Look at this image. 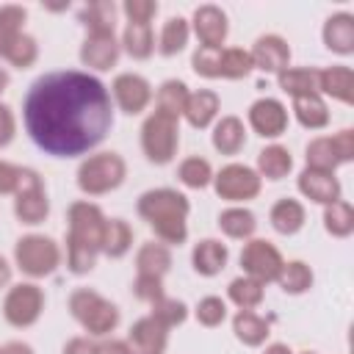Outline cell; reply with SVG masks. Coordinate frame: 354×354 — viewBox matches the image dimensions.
Returning <instances> with one entry per match:
<instances>
[{
	"instance_id": "1",
	"label": "cell",
	"mask_w": 354,
	"mask_h": 354,
	"mask_svg": "<svg viewBox=\"0 0 354 354\" xmlns=\"http://www.w3.org/2000/svg\"><path fill=\"white\" fill-rule=\"evenodd\" d=\"M30 141L53 158H77L102 144L113 127V102L105 83L80 69L36 77L22 102Z\"/></svg>"
},
{
	"instance_id": "2",
	"label": "cell",
	"mask_w": 354,
	"mask_h": 354,
	"mask_svg": "<svg viewBox=\"0 0 354 354\" xmlns=\"http://www.w3.org/2000/svg\"><path fill=\"white\" fill-rule=\"evenodd\" d=\"M105 213L100 205L88 199H77L66 210V268L75 277H83L94 271L100 246H102V230H105Z\"/></svg>"
},
{
	"instance_id": "3",
	"label": "cell",
	"mask_w": 354,
	"mask_h": 354,
	"mask_svg": "<svg viewBox=\"0 0 354 354\" xmlns=\"http://www.w3.org/2000/svg\"><path fill=\"white\" fill-rule=\"evenodd\" d=\"M136 213L152 227L155 238L166 246H180L188 238L191 202L177 188H149L138 196Z\"/></svg>"
},
{
	"instance_id": "4",
	"label": "cell",
	"mask_w": 354,
	"mask_h": 354,
	"mask_svg": "<svg viewBox=\"0 0 354 354\" xmlns=\"http://www.w3.org/2000/svg\"><path fill=\"white\" fill-rule=\"evenodd\" d=\"M72 318L94 337H105L119 326V307L91 288H77L69 296Z\"/></svg>"
},
{
	"instance_id": "5",
	"label": "cell",
	"mask_w": 354,
	"mask_h": 354,
	"mask_svg": "<svg viewBox=\"0 0 354 354\" xmlns=\"http://www.w3.org/2000/svg\"><path fill=\"white\" fill-rule=\"evenodd\" d=\"M127 177V163L119 152H97L88 155L77 166V188L86 196H105L116 191Z\"/></svg>"
},
{
	"instance_id": "6",
	"label": "cell",
	"mask_w": 354,
	"mask_h": 354,
	"mask_svg": "<svg viewBox=\"0 0 354 354\" xmlns=\"http://www.w3.org/2000/svg\"><path fill=\"white\" fill-rule=\"evenodd\" d=\"M180 147V119L152 111L141 124V152L149 163L166 166L174 160Z\"/></svg>"
},
{
	"instance_id": "7",
	"label": "cell",
	"mask_w": 354,
	"mask_h": 354,
	"mask_svg": "<svg viewBox=\"0 0 354 354\" xmlns=\"http://www.w3.org/2000/svg\"><path fill=\"white\" fill-rule=\"evenodd\" d=\"M14 263L25 277L44 279L55 274V268L61 266V246L50 235H39V232L22 235L14 243Z\"/></svg>"
},
{
	"instance_id": "8",
	"label": "cell",
	"mask_w": 354,
	"mask_h": 354,
	"mask_svg": "<svg viewBox=\"0 0 354 354\" xmlns=\"http://www.w3.org/2000/svg\"><path fill=\"white\" fill-rule=\"evenodd\" d=\"M14 216L19 224L28 227H36L50 216V199L36 169L19 166V177L14 188Z\"/></svg>"
},
{
	"instance_id": "9",
	"label": "cell",
	"mask_w": 354,
	"mask_h": 354,
	"mask_svg": "<svg viewBox=\"0 0 354 354\" xmlns=\"http://www.w3.org/2000/svg\"><path fill=\"white\" fill-rule=\"evenodd\" d=\"M44 313V290L36 282H19L8 288L3 299V318L14 329H28L33 326Z\"/></svg>"
},
{
	"instance_id": "10",
	"label": "cell",
	"mask_w": 354,
	"mask_h": 354,
	"mask_svg": "<svg viewBox=\"0 0 354 354\" xmlns=\"http://www.w3.org/2000/svg\"><path fill=\"white\" fill-rule=\"evenodd\" d=\"M213 188L224 202H249L260 194L263 180L260 174L246 163H227L213 174Z\"/></svg>"
},
{
	"instance_id": "11",
	"label": "cell",
	"mask_w": 354,
	"mask_h": 354,
	"mask_svg": "<svg viewBox=\"0 0 354 354\" xmlns=\"http://www.w3.org/2000/svg\"><path fill=\"white\" fill-rule=\"evenodd\" d=\"M285 260L279 254V249L266 241V238H249L241 249V268L246 277L268 285V282H277L279 271H282Z\"/></svg>"
},
{
	"instance_id": "12",
	"label": "cell",
	"mask_w": 354,
	"mask_h": 354,
	"mask_svg": "<svg viewBox=\"0 0 354 354\" xmlns=\"http://www.w3.org/2000/svg\"><path fill=\"white\" fill-rule=\"evenodd\" d=\"M111 94L113 102L119 105V111H124L127 116H136L141 111H147V105L152 102V86L144 75L136 72H122L113 77L111 83Z\"/></svg>"
},
{
	"instance_id": "13",
	"label": "cell",
	"mask_w": 354,
	"mask_h": 354,
	"mask_svg": "<svg viewBox=\"0 0 354 354\" xmlns=\"http://www.w3.org/2000/svg\"><path fill=\"white\" fill-rule=\"evenodd\" d=\"M191 30L196 33L199 39V47H213V50H221V44L227 41L230 36V19L224 14V8L213 6V3H205V6H196L194 17H191Z\"/></svg>"
},
{
	"instance_id": "14",
	"label": "cell",
	"mask_w": 354,
	"mask_h": 354,
	"mask_svg": "<svg viewBox=\"0 0 354 354\" xmlns=\"http://www.w3.org/2000/svg\"><path fill=\"white\" fill-rule=\"evenodd\" d=\"M249 127L260 138H279L288 130V108L274 97H260L246 111Z\"/></svg>"
},
{
	"instance_id": "15",
	"label": "cell",
	"mask_w": 354,
	"mask_h": 354,
	"mask_svg": "<svg viewBox=\"0 0 354 354\" xmlns=\"http://www.w3.org/2000/svg\"><path fill=\"white\" fill-rule=\"evenodd\" d=\"M122 55V44L116 39V33H88L80 44V61L83 66L88 69H97V72H108L111 66H116Z\"/></svg>"
},
{
	"instance_id": "16",
	"label": "cell",
	"mask_w": 354,
	"mask_h": 354,
	"mask_svg": "<svg viewBox=\"0 0 354 354\" xmlns=\"http://www.w3.org/2000/svg\"><path fill=\"white\" fill-rule=\"evenodd\" d=\"M249 55H252L254 69L268 72V75H279L282 69L290 66V47H288V41H285L282 36H277V33L257 36L254 44H252V50H249Z\"/></svg>"
},
{
	"instance_id": "17",
	"label": "cell",
	"mask_w": 354,
	"mask_h": 354,
	"mask_svg": "<svg viewBox=\"0 0 354 354\" xmlns=\"http://www.w3.org/2000/svg\"><path fill=\"white\" fill-rule=\"evenodd\" d=\"M124 343H127L130 354H163L166 343H169V329L163 324H158L152 315H144V318L133 321Z\"/></svg>"
},
{
	"instance_id": "18",
	"label": "cell",
	"mask_w": 354,
	"mask_h": 354,
	"mask_svg": "<svg viewBox=\"0 0 354 354\" xmlns=\"http://www.w3.org/2000/svg\"><path fill=\"white\" fill-rule=\"evenodd\" d=\"M301 196H307L310 202L315 205H332L337 199H343V188H340V180L335 174H326V171H315V169H304L296 180Z\"/></svg>"
},
{
	"instance_id": "19",
	"label": "cell",
	"mask_w": 354,
	"mask_h": 354,
	"mask_svg": "<svg viewBox=\"0 0 354 354\" xmlns=\"http://www.w3.org/2000/svg\"><path fill=\"white\" fill-rule=\"evenodd\" d=\"M321 39H324L326 50H332L337 55H351L354 53V14H348V11L329 14L321 28Z\"/></svg>"
},
{
	"instance_id": "20",
	"label": "cell",
	"mask_w": 354,
	"mask_h": 354,
	"mask_svg": "<svg viewBox=\"0 0 354 354\" xmlns=\"http://www.w3.org/2000/svg\"><path fill=\"white\" fill-rule=\"evenodd\" d=\"M218 111H221V97L213 91V88H199V91H191L188 94V102H185V122L196 130H205L210 127L216 119H218Z\"/></svg>"
},
{
	"instance_id": "21",
	"label": "cell",
	"mask_w": 354,
	"mask_h": 354,
	"mask_svg": "<svg viewBox=\"0 0 354 354\" xmlns=\"http://www.w3.org/2000/svg\"><path fill=\"white\" fill-rule=\"evenodd\" d=\"M210 141H213V149L218 155H238L243 147H246V127H243V119L241 116H221L213 122V133H210Z\"/></svg>"
},
{
	"instance_id": "22",
	"label": "cell",
	"mask_w": 354,
	"mask_h": 354,
	"mask_svg": "<svg viewBox=\"0 0 354 354\" xmlns=\"http://www.w3.org/2000/svg\"><path fill=\"white\" fill-rule=\"evenodd\" d=\"M318 94H326L343 105H351L354 102V72L351 66H326V69H318Z\"/></svg>"
},
{
	"instance_id": "23",
	"label": "cell",
	"mask_w": 354,
	"mask_h": 354,
	"mask_svg": "<svg viewBox=\"0 0 354 354\" xmlns=\"http://www.w3.org/2000/svg\"><path fill=\"white\" fill-rule=\"evenodd\" d=\"M227 260H230V249H227V243H221L216 238H202L194 246V252H191V266H194V271L199 277H216V274H221L224 266H227Z\"/></svg>"
},
{
	"instance_id": "24",
	"label": "cell",
	"mask_w": 354,
	"mask_h": 354,
	"mask_svg": "<svg viewBox=\"0 0 354 354\" xmlns=\"http://www.w3.org/2000/svg\"><path fill=\"white\" fill-rule=\"evenodd\" d=\"M268 221H271V227H274L279 235H296V232L304 227V221H307V210H304V205H301L299 199L282 196V199H277V202L271 205Z\"/></svg>"
},
{
	"instance_id": "25",
	"label": "cell",
	"mask_w": 354,
	"mask_h": 354,
	"mask_svg": "<svg viewBox=\"0 0 354 354\" xmlns=\"http://www.w3.org/2000/svg\"><path fill=\"white\" fill-rule=\"evenodd\" d=\"M171 268V249L160 241H147L136 252V274H149V277H166Z\"/></svg>"
},
{
	"instance_id": "26",
	"label": "cell",
	"mask_w": 354,
	"mask_h": 354,
	"mask_svg": "<svg viewBox=\"0 0 354 354\" xmlns=\"http://www.w3.org/2000/svg\"><path fill=\"white\" fill-rule=\"evenodd\" d=\"M277 83L290 100L318 94V69H313V66H288L277 75Z\"/></svg>"
},
{
	"instance_id": "27",
	"label": "cell",
	"mask_w": 354,
	"mask_h": 354,
	"mask_svg": "<svg viewBox=\"0 0 354 354\" xmlns=\"http://www.w3.org/2000/svg\"><path fill=\"white\" fill-rule=\"evenodd\" d=\"M218 230L232 241H249L257 230V216L249 207L232 205V207L218 213Z\"/></svg>"
},
{
	"instance_id": "28",
	"label": "cell",
	"mask_w": 354,
	"mask_h": 354,
	"mask_svg": "<svg viewBox=\"0 0 354 354\" xmlns=\"http://www.w3.org/2000/svg\"><path fill=\"white\" fill-rule=\"evenodd\" d=\"M232 332H235V337H238L243 346H249V348L263 346L266 337L271 335L268 321L260 318L254 310H238V313L232 315Z\"/></svg>"
},
{
	"instance_id": "29",
	"label": "cell",
	"mask_w": 354,
	"mask_h": 354,
	"mask_svg": "<svg viewBox=\"0 0 354 354\" xmlns=\"http://www.w3.org/2000/svg\"><path fill=\"white\" fill-rule=\"evenodd\" d=\"M290 169H293V158H290V152H288V147H282V144H268V147H263L260 152H257V174H260V180L266 177V180H282V177H288L290 174Z\"/></svg>"
},
{
	"instance_id": "30",
	"label": "cell",
	"mask_w": 354,
	"mask_h": 354,
	"mask_svg": "<svg viewBox=\"0 0 354 354\" xmlns=\"http://www.w3.org/2000/svg\"><path fill=\"white\" fill-rule=\"evenodd\" d=\"M293 116L304 130H324L329 124V108L321 94H307L293 100Z\"/></svg>"
},
{
	"instance_id": "31",
	"label": "cell",
	"mask_w": 354,
	"mask_h": 354,
	"mask_svg": "<svg viewBox=\"0 0 354 354\" xmlns=\"http://www.w3.org/2000/svg\"><path fill=\"white\" fill-rule=\"evenodd\" d=\"M130 246H133V227L124 218H108L105 230H102L100 254H105L111 260H119V257H124L130 252Z\"/></svg>"
},
{
	"instance_id": "32",
	"label": "cell",
	"mask_w": 354,
	"mask_h": 354,
	"mask_svg": "<svg viewBox=\"0 0 354 354\" xmlns=\"http://www.w3.org/2000/svg\"><path fill=\"white\" fill-rule=\"evenodd\" d=\"M119 44H122V50H124L130 58H136V61L152 58V53H155V33H152V25L127 22L124 30H122Z\"/></svg>"
},
{
	"instance_id": "33",
	"label": "cell",
	"mask_w": 354,
	"mask_h": 354,
	"mask_svg": "<svg viewBox=\"0 0 354 354\" xmlns=\"http://www.w3.org/2000/svg\"><path fill=\"white\" fill-rule=\"evenodd\" d=\"M188 39H191V25H188V19H183V17H169V19L163 22V28H160V36H158L155 50H158L163 58H171V55H177V53L185 50Z\"/></svg>"
},
{
	"instance_id": "34",
	"label": "cell",
	"mask_w": 354,
	"mask_h": 354,
	"mask_svg": "<svg viewBox=\"0 0 354 354\" xmlns=\"http://www.w3.org/2000/svg\"><path fill=\"white\" fill-rule=\"evenodd\" d=\"M77 22L88 33H111L116 25V6L111 0H94L77 11Z\"/></svg>"
},
{
	"instance_id": "35",
	"label": "cell",
	"mask_w": 354,
	"mask_h": 354,
	"mask_svg": "<svg viewBox=\"0 0 354 354\" xmlns=\"http://www.w3.org/2000/svg\"><path fill=\"white\" fill-rule=\"evenodd\" d=\"M188 94H191V91H188V86H185L183 80H177V77L163 80V83H160V88L155 91V111H160V113H166V116L180 119V116H183V111H185Z\"/></svg>"
},
{
	"instance_id": "36",
	"label": "cell",
	"mask_w": 354,
	"mask_h": 354,
	"mask_svg": "<svg viewBox=\"0 0 354 354\" xmlns=\"http://www.w3.org/2000/svg\"><path fill=\"white\" fill-rule=\"evenodd\" d=\"M313 282H315L313 268H310L304 260H288V263L282 266L279 277H277V285H279L285 293H290V296L307 293V290L313 288Z\"/></svg>"
},
{
	"instance_id": "37",
	"label": "cell",
	"mask_w": 354,
	"mask_h": 354,
	"mask_svg": "<svg viewBox=\"0 0 354 354\" xmlns=\"http://www.w3.org/2000/svg\"><path fill=\"white\" fill-rule=\"evenodd\" d=\"M263 296H266V285L257 282V279H252V277H246V274L235 277V279L227 285V299H230L238 310H254V307L263 301Z\"/></svg>"
},
{
	"instance_id": "38",
	"label": "cell",
	"mask_w": 354,
	"mask_h": 354,
	"mask_svg": "<svg viewBox=\"0 0 354 354\" xmlns=\"http://www.w3.org/2000/svg\"><path fill=\"white\" fill-rule=\"evenodd\" d=\"M177 180L185 185V188H207L213 183V166L207 158L202 155H188L180 160L177 166Z\"/></svg>"
},
{
	"instance_id": "39",
	"label": "cell",
	"mask_w": 354,
	"mask_h": 354,
	"mask_svg": "<svg viewBox=\"0 0 354 354\" xmlns=\"http://www.w3.org/2000/svg\"><path fill=\"white\" fill-rule=\"evenodd\" d=\"M324 230L332 238H348L354 232V207L346 199H337L324 207Z\"/></svg>"
},
{
	"instance_id": "40",
	"label": "cell",
	"mask_w": 354,
	"mask_h": 354,
	"mask_svg": "<svg viewBox=\"0 0 354 354\" xmlns=\"http://www.w3.org/2000/svg\"><path fill=\"white\" fill-rule=\"evenodd\" d=\"M254 64H252V55L249 50L243 47H221V55H218V77L224 80H241L246 75H252Z\"/></svg>"
},
{
	"instance_id": "41",
	"label": "cell",
	"mask_w": 354,
	"mask_h": 354,
	"mask_svg": "<svg viewBox=\"0 0 354 354\" xmlns=\"http://www.w3.org/2000/svg\"><path fill=\"white\" fill-rule=\"evenodd\" d=\"M25 19H28V11L22 6H17V3L0 6V58L6 55V50L11 47V41L22 33Z\"/></svg>"
},
{
	"instance_id": "42",
	"label": "cell",
	"mask_w": 354,
	"mask_h": 354,
	"mask_svg": "<svg viewBox=\"0 0 354 354\" xmlns=\"http://www.w3.org/2000/svg\"><path fill=\"white\" fill-rule=\"evenodd\" d=\"M304 160H307V169H315V171H326V174H335V169L340 166L337 163V155L332 149V141L329 136H318L307 144L304 149Z\"/></svg>"
},
{
	"instance_id": "43",
	"label": "cell",
	"mask_w": 354,
	"mask_h": 354,
	"mask_svg": "<svg viewBox=\"0 0 354 354\" xmlns=\"http://www.w3.org/2000/svg\"><path fill=\"white\" fill-rule=\"evenodd\" d=\"M11 66H17V69H30L33 64H36V58H39V41L30 36V33H19L14 41H11V47L6 50V55H3Z\"/></svg>"
},
{
	"instance_id": "44",
	"label": "cell",
	"mask_w": 354,
	"mask_h": 354,
	"mask_svg": "<svg viewBox=\"0 0 354 354\" xmlns=\"http://www.w3.org/2000/svg\"><path fill=\"white\" fill-rule=\"evenodd\" d=\"M158 324H163L166 329H174V326H180V324H185V318H188V307H185V301H180V299H171V296H163V299H158L155 304H152V313H149Z\"/></svg>"
},
{
	"instance_id": "45",
	"label": "cell",
	"mask_w": 354,
	"mask_h": 354,
	"mask_svg": "<svg viewBox=\"0 0 354 354\" xmlns=\"http://www.w3.org/2000/svg\"><path fill=\"white\" fill-rule=\"evenodd\" d=\"M194 315H196V321H199L202 326H207V329L221 326L224 318H227V301H224L221 296H205V299H199Z\"/></svg>"
},
{
	"instance_id": "46",
	"label": "cell",
	"mask_w": 354,
	"mask_h": 354,
	"mask_svg": "<svg viewBox=\"0 0 354 354\" xmlns=\"http://www.w3.org/2000/svg\"><path fill=\"white\" fill-rule=\"evenodd\" d=\"M218 55H221V50H213V47H196L194 55H191V69H194L199 77L216 80V77H218Z\"/></svg>"
},
{
	"instance_id": "47",
	"label": "cell",
	"mask_w": 354,
	"mask_h": 354,
	"mask_svg": "<svg viewBox=\"0 0 354 354\" xmlns=\"http://www.w3.org/2000/svg\"><path fill=\"white\" fill-rule=\"evenodd\" d=\"M133 296L138 301H147V304H155L158 299H163V279L160 277H149V274H136L133 279Z\"/></svg>"
},
{
	"instance_id": "48",
	"label": "cell",
	"mask_w": 354,
	"mask_h": 354,
	"mask_svg": "<svg viewBox=\"0 0 354 354\" xmlns=\"http://www.w3.org/2000/svg\"><path fill=\"white\" fill-rule=\"evenodd\" d=\"M122 14L127 17V22L149 25V19L158 14V3L155 0H124L122 3Z\"/></svg>"
},
{
	"instance_id": "49",
	"label": "cell",
	"mask_w": 354,
	"mask_h": 354,
	"mask_svg": "<svg viewBox=\"0 0 354 354\" xmlns=\"http://www.w3.org/2000/svg\"><path fill=\"white\" fill-rule=\"evenodd\" d=\"M329 141H332V149L337 155V163H351L354 160V130L351 127H343V130L332 133Z\"/></svg>"
},
{
	"instance_id": "50",
	"label": "cell",
	"mask_w": 354,
	"mask_h": 354,
	"mask_svg": "<svg viewBox=\"0 0 354 354\" xmlns=\"http://www.w3.org/2000/svg\"><path fill=\"white\" fill-rule=\"evenodd\" d=\"M14 136H17V116L6 102H0V149L8 147Z\"/></svg>"
},
{
	"instance_id": "51",
	"label": "cell",
	"mask_w": 354,
	"mask_h": 354,
	"mask_svg": "<svg viewBox=\"0 0 354 354\" xmlns=\"http://www.w3.org/2000/svg\"><path fill=\"white\" fill-rule=\"evenodd\" d=\"M17 177H19V166L0 160V194H14Z\"/></svg>"
},
{
	"instance_id": "52",
	"label": "cell",
	"mask_w": 354,
	"mask_h": 354,
	"mask_svg": "<svg viewBox=\"0 0 354 354\" xmlns=\"http://www.w3.org/2000/svg\"><path fill=\"white\" fill-rule=\"evenodd\" d=\"M61 354H97V343L88 337H72V340H66Z\"/></svg>"
},
{
	"instance_id": "53",
	"label": "cell",
	"mask_w": 354,
	"mask_h": 354,
	"mask_svg": "<svg viewBox=\"0 0 354 354\" xmlns=\"http://www.w3.org/2000/svg\"><path fill=\"white\" fill-rule=\"evenodd\" d=\"M97 354H130V348H127V343L124 340H102V343H97Z\"/></svg>"
},
{
	"instance_id": "54",
	"label": "cell",
	"mask_w": 354,
	"mask_h": 354,
	"mask_svg": "<svg viewBox=\"0 0 354 354\" xmlns=\"http://www.w3.org/2000/svg\"><path fill=\"white\" fill-rule=\"evenodd\" d=\"M0 354H36V351L28 343H22V340H11V343H6L0 348Z\"/></svg>"
},
{
	"instance_id": "55",
	"label": "cell",
	"mask_w": 354,
	"mask_h": 354,
	"mask_svg": "<svg viewBox=\"0 0 354 354\" xmlns=\"http://www.w3.org/2000/svg\"><path fill=\"white\" fill-rule=\"evenodd\" d=\"M11 282V263L6 257H0V288H6Z\"/></svg>"
},
{
	"instance_id": "56",
	"label": "cell",
	"mask_w": 354,
	"mask_h": 354,
	"mask_svg": "<svg viewBox=\"0 0 354 354\" xmlns=\"http://www.w3.org/2000/svg\"><path fill=\"white\" fill-rule=\"evenodd\" d=\"M263 354H293V348L288 343H268L263 348Z\"/></svg>"
},
{
	"instance_id": "57",
	"label": "cell",
	"mask_w": 354,
	"mask_h": 354,
	"mask_svg": "<svg viewBox=\"0 0 354 354\" xmlns=\"http://www.w3.org/2000/svg\"><path fill=\"white\" fill-rule=\"evenodd\" d=\"M6 88H8V72H6L3 66H0V94H3Z\"/></svg>"
},
{
	"instance_id": "58",
	"label": "cell",
	"mask_w": 354,
	"mask_h": 354,
	"mask_svg": "<svg viewBox=\"0 0 354 354\" xmlns=\"http://www.w3.org/2000/svg\"><path fill=\"white\" fill-rule=\"evenodd\" d=\"M304 354H315V351H304Z\"/></svg>"
}]
</instances>
